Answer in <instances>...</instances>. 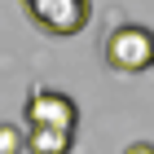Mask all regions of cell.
Segmentation results:
<instances>
[{
  "mask_svg": "<svg viewBox=\"0 0 154 154\" xmlns=\"http://www.w3.org/2000/svg\"><path fill=\"white\" fill-rule=\"evenodd\" d=\"M101 57H106L110 71H123V75H137V71H150L154 66V35L137 22H123L115 26L101 44Z\"/></svg>",
  "mask_w": 154,
  "mask_h": 154,
  "instance_id": "1",
  "label": "cell"
},
{
  "mask_svg": "<svg viewBox=\"0 0 154 154\" xmlns=\"http://www.w3.org/2000/svg\"><path fill=\"white\" fill-rule=\"evenodd\" d=\"M22 9L44 35H79L93 18V0H22Z\"/></svg>",
  "mask_w": 154,
  "mask_h": 154,
  "instance_id": "2",
  "label": "cell"
},
{
  "mask_svg": "<svg viewBox=\"0 0 154 154\" xmlns=\"http://www.w3.org/2000/svg\"><path fill=\"white\" fill-rule=\"evenodd\" d=\"M26 123L31 128H53V132H75L79 106L57 88H40V93L26 97Z\"/></svg>",
  "mask_w": 154,
  "mask_h": 154,
  "instance_id": "3",
  "label": "cell"
},
{
  "mask_svg": "<svg viewBox=\"0 0 154 154\" xmlns=\"http://www.w3.org/2000/svg\"><path fill=\"white\" fill-rule=\"evenodd\" d=\"M75 132H53V128H31L26 132V150L31 154H71Z\"/></svg>",
  "mask_w": 154,
  "mask_h": 154,
  "instance_id": "4",
  "label": "cell"
},
{
  "mask_svg": "<svg viewBox=\"0 0 154 154\" xmlns=\"http://www.w3.org/2000/svg\"><path fill=\"white\" fill-rule=\"evenodd\" d=\"M26 150V132L13 123H0V154H22Z\"/></svg>",
  "mask_w": 154,
  "mask_h": 154,
  "instance_id": "5",
  "label": "cell"
},
{
  "mask_svg": "<svg viewBox=\"0 0 154 154\" xmlns=\"http://www.w3.org/2000/svg\"><path fill=\"white\" fill-rule=\"evenodd\" d=\"M123 154H154V141H132Z\"/></svg>",
  "mask_w": 154,
  "mask_h": 154,
  "instance_id": "6",
  "label": "cell"
}]
</instances>
